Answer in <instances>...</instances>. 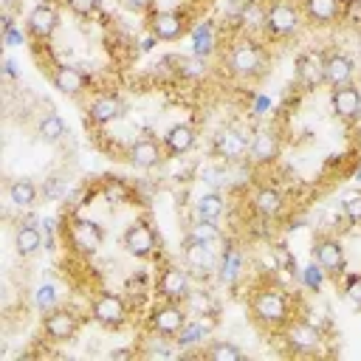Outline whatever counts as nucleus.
Returning <instances> with one entry per match:
<instances>
[{
	"label": "nucleus",
	"mask_w": 361,
	"mask_h": 361,
	"mask_svg": "<svg viewBox=\"0 0 361 361\" xmlns=\"http://www.w3.org/2000/svg\"><path fill=\"white\" fill-rule=\"evenodd\" d=\"M305 25V14L299 0H268L265 3V17H262V31L274 39H285L299 34Z\"/></svg>",
	"instance_id": "obj_2"
},
{
	"label": "nucleus",
	"mask_w": 361,
	"mask_h": 361,
	"mask_svg": "<svg viewBox=\"0 0 361 361\" xmlns=\"http://www.w3.org/2000/svg\"><path fill=\"white\" fill-rule=\"evenodd\" d=\"M344 296L353 307L361 310V274H344Z\"/></svg>",
	"instance_id": "obj_38"
},
{
	"label": "nucleus",
	"mask_w": 361,
	"mask_h": 361,
	"mask_svg": "<svg viewBox=\"0 0 361 361\" xmlns=\"http://www.w3.org/2000/svg\"><path fill=\"white\" fill-rule=\"evenodd\" d=\"M48 76H51V85H54V87H56L62 96L79 99V96H85V93L90 90V76H87L85 71L73 68V65H65V62L51 65Z\"/></svg>",
	"instance_id": "obj_15"
},
{
	"label": "nucleus",
	"mask_w": 361,
	"mask_h": 361,
	"mask_svg": "<svg viewBox=\"0 0 361 361\" xmlns=\"http://www.w3.org/2000/svg\"><path fill=\"white\" fill-rule=\"evenodd\" d=\"M341 212H344V217H347L353 226H361V192H353L350 197H344Z\"/></svg>",
	"instance_id": "obj_39"
},
{
	"label": "nucleus",
	"mask_w": 361,
	"mask_h": 361,
	"mask_svg": "<svg viewBox=\"0 0 361 361\" xmlns=\"http://www.w3.org/2000/svg\"><path fill=\"white\" fill-rule=\"evenodd\" d=\"M124 197H127V189H124L121 180H113V183L104 186V200H107V203H121Z\"/></svg>",
	"instance_id": "obj_43"
},
{
	"label": "nucleus",
	"mask_w": 361,
	"mask_h": 361,
	"mask_svg": "<svg viewBox=\"0 0 361 361\" xmlns=\"http://www.w3.org/2000/svg\"><path fill=\"white\" fill-rule=\"evenodd\" d=\"M200 355H203V358H209V361H240L245 353H243V347H237L234 341L212 338V341L200 350Z\"/></svg>",
	"instance_id": "obj_32"
},
{
	"label": "nucleus",
	"mask_w": 361,
	"mask_h": 361,
	"mask_svg": "<svg viewBox=\"0 0 361 361\" xmlns=\"http://www.w3.org/2000/svg\"><path fill=\"white\" fill-rule=\"evenodd\" d=\"M42 243H45V234H42V228H37L34 223H20V226L14 228V251H17L23 259L39 254V251H42Z\"/></svg>",
	"instance_id": "obj_24"
},
{
	"label": "nucleus",
	"mask_w": 361,
	"mask_h": 361,
	"mask_svg": "<svg viewBox=\"0 0 361 361\" xmlns=\"http://www.w3.org/2000/svg\"><path fill=\"white\" fill-rule=\"evenodd\" d=\"M68 3V8L76 14V17H90V14H96V8H99V0H65Z\"/></svg>",
	"instance_id": "obj_41"
},
{
	"label": "nucleus",
	"mask_w": 361,
	"mask_h": 361,
	"mask_svg": "<svg viewBox=\"0 0 361 361\" xmlns=\"http://www.w3.org/2000/svg\"><path fill=\"white\" fill-rule=\"evenodd\" d=\"M251 209H254V214H259L265 220H274L285 209V195L276 186H259L251 195Z\"/></svg>",
	"instance_id": "obj_23"
},
{
	"label": "nucleus",
	"mask_w": 361,
	"mask_h": 361,
	"mask_svg": "<svg viewBox=\"0 0 361 361\" xmlns=\"http://www.w3.org/2000/svg\"><path fill=\"white\" fill-rule=\"evenodd\" d=\"M324 279H327V274L322 271V265H319L316 259H310V262L305 265V271H302V282H305V288L313 290V293H319L322 285H324Z\"/></svg>",
	"instance_id": "obj_37"
},
{
	"label": "nucleus",
	"mask_w": 361,
	"mask_h": 361,
	"mask_svg": "<svg viewBox=\"0 0 361 361\" xmlns=\"http://www.w3.org/2000/svg\"><path fill=\"white\" fill-rule=\"evenodd\" d=\"M158 0H118V6L124 11H133V14H149L155 8Z\"/></svg>",
	"instance_id": "obj_42"
},
{
	"label": "nucleus",
	"mask_w": 361,
	"mask_h": 361,
	"mask_svg": "<svg viewBox=\"0 0 361 361\" xmlns=\"http://www.w3.org/2000/svg\"><path fill=\"white\" fill-rule=\"evenodd\" d=\"M56 28H59V11H56V6L48 3V0L37 3V6L28 11V17H25V34H28L31 39H37V42H48V39L56 34Z\"/></svg>",
	"instance_id": "obj_14"
},
{
	"label": "nucleus",
	"mask_w": 361,
	"mask_h": 361,
	"mask_svg": "<svg viewBox=\"0 0 361 361\" xmlns=\"http://www.w3.org/2000/svg\"><path fill=\"white\" fill-rule=\"evenodd\" d=\"M121 245H124V251L130 257L149 259L158 251V234H155V228H152L149 220H133L124 228V234H121Z\"/></svg>",
	"instance_id": "obj_10"
},
{
	"label": "nucleus",
	"mask_w": 361,
	"mask_h": 361,
	"mask_svg": "<svg viewBox=\"0 0 361 361\" xmlns=\"http://www.w3.org/2000/svg\"><path fill=\"white\" fill-rule=\"evenodd\" d=\"M164 158H166L164 141H155V138H138L127 147V161L135 169H155L164 164Z\"/></svg>",
	"instance_id": "obj_18"
},
{
	"label": "nucleus",
	"mask_w": 361,
	"mask_h": 361,
	"mask_svg": "<svg viewBox=\"0 0 361 361\" xmlns=\"http://www.w3.org/2000/svg\"><path fill=\"white\" fill-rule=\"evenodd\" d=\"M189 39H192V54L209 59V56L217 51V31H214V23H212V20L195 23V28L189 31Z\"/></svg>",
	"instance_id": "obj_26"
},
{
	"label": "nucleus",
	"mask_w": 361,
	"mask_h": 361,
	"mask_svg": "<svg viewBox=\"0 0 361 361\" xmlns=\"http://www.w3.org/2000/svg\"><path fill=\"white\" fill-rule=\"evenodd\" d=\"M147 31L158 42H175L189 31V11H183V8H152L147 14Z\"/></svg>",
	"instance_id": "obj_4"
},
{
	"label": "nucleus",
	"mask_w": 361,
	"mask_h": 361,
	"mask_svg": "<svg viewBox=\"0 0 361 361\" xmlns=\"http://www.w3.org/2000/svg\"><path fill=\"white\" fill-rule=\"evenodd\" d=\"M149 330L158 333V336H166V338H175V333L189 322V310L183 307V302H169V299H161V305H155L149 310Z\"/></svg>",
	"instance_id": "obj_11"
},
{
	"label": "nucleus",
	"mask_w": 361,
	"mask_h": 361,
	"mask_svg": "<svg viewBox=\"0 0 361 361\" xmlns=\"http://www.w3.org/2000/svg\"><path fill=\"white\" fill-rule=\"evenodd\" d=\"M341 20L350 23V25H361V0H344Z\"/></svg>",
	"instance_id": "obj_40"
},
{
	"label": "nucleus",
	"mask_w": 361,
	"mask_h": 361,
	"mask_svg": "<svg viewBox=\"0 0 361 361\" xmlns=\"http://www.w3.org/2000/svg\"><path fill=\"white\" fill-rule=\"evenodd\" d=\"M3 45H8V48H17V45H23V31H20L17 25L6 28V31H3Z\"/></svg>",
	"instance_id": "obj_44"
},
{
	"label": "nucleus",
	"mask_w": 361,
	"mask_h": 361,
	"mask_svg": "<svg viewBox=\"0 0 361 361\" xmlns=\"http://www.w3.org/2000/svg\"><path fill=\"white\" fill-rule=\"evenodd\" d=\"M189 234H192V237H197V240H206V243H220L217 220H200V217H195V223H192Z\"/></svg>",
	"instance_id": "obj_36"
},
{
	"label": "nucleus",
	"mask_w": 361,
	"mask_h": 361,
	"mask_svg": "<svg viewBox=\"0 0 361 361\" xmlns=\"http://www.w3.org/2000/svg\"><path fill=\"white\" fill-rule=\"evenodd\" d=\"M197 141V133L192 124H175L164 133V149L166 155H186Z\"/></svg>",
	"instance_id": "obj_25"
},
{
	"label": "nucleus",
	"mask_w": 361,
	"mask_h": 361,
	"mask_svg": "<svg viewBox=\"0 0 361 361\" xmlns=\"http://www.w3.org/2000/svg\"><path fill=\"white\" fill-rule=\"evenodd\" d=\"M223 212H226V200L220 192H203L195 200V217L200 220H220Z\"/></svg>",
	"instance_id": "obj_33"
},
{
	"label": "nucleus",
	"mask_w": 361,
	"mask_h": 361,
	"mask_svg": "<svg viewBox=\"0 0 361 361\" xmlns=\"http://www.w3.org/2000/svg\"><path fill=\"white\" fill-rule=\"evenodd\" d=\"M85 113H87V121H90V124L104 127V124H113L116 118H121V113H124V102H121L118 93L102 90V93H96V96L87 102Z\"/></svg>",
	"instance_id": "obj_16"
},
{
	"label": "nucleus",
	"mask_w": 361,
	"mask_h": 361,
	"mask_svg": "<svg viewBox=\"0 0 361 361\" xmlns=\"http://www.w3.org/2000/svg\"><path fill=\"white\" fill-rule=\"evenodd\" d=\"M37 135H39L45 144H62V141L68 138V124L62 121V116L45 113V116L37 121Z\"/></svg>",
	"instance_id": "obj_30"
},
{
	"label": "nucleus",
	"mask_w": 361,
	"mask_h": 361,
	"mask_svg": "<svg viewBox=\"0 0 361 361\" xmlns=\"http://www.w3.org/2000/svg\"><path fill=\"white\" fill-rule=\"evenodd\" d=\"M353 79H355L353 56H347L341 51H333V54L324 56V85L341 87V85H353Z\"/></svg>",
	"instance_id": "obj_21"
},
{
	"label": "nucleus",
	"mask_w": 361,
	"mask_h": 361,
	"mask_svg": "<svg viewBox=\"0 0 361 361\" xmlns=\"http://www.w3.org/2000/svg\"><path fill=\"white\" fill-rule=\"evenodd\" d=\"M240 274H243V251L234 243H228L217 259V279L223 285H234L240 279Z\"/></svg>",
	"instance_id": "obj_27"
},
{
	"label": "nucleus",
	"mask_w": 361,
	"mask_h": 361,
	"mask_svg": "<svg viewBox=\"0 0 361 361\" xmlns=\"http://www.w3.org/2000/svg\"><path fill=\"white\" fill-rule=\"evenodd\" d=\"M6 192H8L11 206H17V209H31V206L37 203V183H34L31 178H17V180H11Z\"/></svg>",
	"instance_id": "obj_31"
},
{
	"label": "nucleus",
	"mask_w": 361,
	"mask_h": 361,
	"mask_svg": "<svg viewBox=\"0 0 361 361\" xmlns=\"http://www.w3.org/2000/svg\"><path fill=\"white\" fill-rule=\"evenodd\" d=\"M305 23L310 25H333L341 17L344 0H299Z\"/></svg>",
	"instance_id": "obj_22"
},
{
	"label": "nucleus",
	"mask_w": 361,
	"mask_h": 361,
	"mask_svg": "<svg viewBox=\"0 0 361 361\" xmlns=\"http://www.w3.org/2000/svg\"><path fill=\"white\" fill-rule=\"evenodd\" d=\"M133 355V350H113L110 353V358H130Z\"/></svg>",
	"instance_id": "obj_46"
},
{
	"label": "nucleus",
	"mask_w": 361,
	"mask_h": 361,
	"mask_svg": "<svg viewBox=\"0 0 361 361\" xmlns=\"http://www.w3.org/2000/svg\"><path fill=\"white\" fill-rule=\"evenodd\" d=\"M79 327H82V316L73 307H54L42 313V333L48 341H56V344L71 341L76 338Z\"/></svg>",
	"instance_id": "obj_12"
},
{
	"label": "nucleus",
	"mask_w": 361,
	"mask_h": 361,
	"mask_svg": "<svg viewBox=\"0 0 361 361\" xmlns=\"http://www.w3.org/2000/svg\"><path fill=\"white\" fill-rule=\"evenodd\" d=\"M353 180H355V183H358V186H361V164H358V166H355V172H353Z\"/></svg>",
	"instance_id": "obj_47"
},
{
	"label": "nucleus",
	"mask_w": 361,
	"mask_h": 361,
	"mask_svg": "<svg viewBox=\"0 0 361 361\" xmlns=\"http://www.w3.org/2000/svg\"><path fill=\"white\" fill-rule=\"evenodd\" d=\"M313 259L322 265V271L330 276V279H344L347 274V254H344V245L338 237H330V234H319L313 240Z\"/></svg>",
	"instance_id": "obj_7"
},
{
	"label": "nucleus",
	"mask_w": 361,
	"mask_h": 361,
	"mask_svg": "<svg viewBox=\"0 0 361 361\" xmlns=\"http://www.w3.org/2000/svg\"><path fill=\"white\" fill-rule=\"evenodd\" d=\"M65 240L71 245L73 254L79 257H93L102 245H104V228L96 223V220H85V217H76L65 226Z\"/></svg>",
	"instance_id": "obj_6"
},
{
	"label": "nucleus",
	"mask_w": 361,
	"mask_h": 361,
	"mask_svg": "<svg viewBox=\"0 0 361 361\" xmlns=\"http://www.w3.org/2000/svg\"><path fill=\"white\" fill-rule=\"evenodd\" d=\"M178 73L186 76V79H200V76H206V59L197 56V54L180 56L178 59Z\"/></svg>",
	"instance_id": "obj_34"
},
{
	"label": "nucleus",
	"mask_w": 361,
	"mask_h": 361,
	"mask_svg": "<svg viewBox=\"0 0 361 361\" xmlns=\"http://www.w3.org/2000/svg\"><path fill=\"white\" fill-rule=\"evenodd\" d=\"M209 330H212V322L206 319H189L172 338V344L178 350H192L197 344H203V338H209Z\"/></svg>",
	"instance_id": "obj_28"
},
{
	"label": "nucleus",
	"mask_w": 361,
	"mask_h": 361,
	"mask_svg": "<svg viewBox=\"0 0 361 361\" xmlns=\"http://www.w3.org/2000/svg\"><path fill=\"white\" fill-rule=\"evenodd\" d=\"M248 152H251V161H254V164H274V161L282 155V138H279V133L271 130V127L257 130V133L251 135Z\"/></svg>",
	"instance_id": "obj_19"
},
{
	"label": "nucleus",
	"mask_w": 361,
	"mask_h": 361,
	"mask_svg": "<svg viewBox=\"0 0 361 361\" xmlns=\"http://www.w3.org/2000/svg\"><path fill=\"white\" fill-rule=\"evenodd\" d=\"M217 243H206V240H197V237H192V234H186L183 237V245H180V251H183V265L189 268V271H195V274H209V271H217V248H214Z\"/></svg>",
	"instance_id": "obj_13"
},
{
	"label": "nucleus",
	"mask_w": 361,
	"mask_h": 361,
	"mask_svg": "<svg viewBox=\"0 0 361 361\" xmlns=\"http://www.w3.org/2000/svg\"><path fill=\"white\" fill-rule=\"evenodd\" d=\"M3 73H6L8 79L17 76V65H14V59H3Z\"/></svg>",
	"instance_id": "obj_45"
},
{
	"label": "nucleus",
	"mask_w": 361,
	"mask_h": 361,
	"mask_svg": "<svg viewBox=\"0 0 361 361\" xmlns=\"http://www.w3.org/2000/svg\"><path fill=\"white\" fill-rule=\"evenodd\" d=\"M296 73H299V79H302L307 87L322 85V82H324V54L310 51V54L299 56V62H296Z\"/></svg>",
	"instance_id": "obj_29"
},
{
	"label": "nucleus",
	"mask_w": 361,
	"mask_h": 361,
	"mask_svg": "<svg viewBox=\"0 0 361 361\" xmlns=\"http://www.w3.org/2000/svg\"><path fill=\"white\" fill-rule=\"evenodd\" d=\"M279 333H282V341L288 344V350L296 353V355H313V353H319L322 344H324L322 327H316L313 322L299 319V316L290 319Z\"/></svg>",
	"instance_id": "obj_5"
},
{
	"label": "nucleus",
	"mask_w": 361,
	"mask_h": 361,
	"mask_svg": "<svg viewBox=\"0 0 361 361\" xmlns=\"http://www.w3.org/2000/svg\"><path fill=\"white\" fill-rule=\"evenodd\" d=\"M248 147H251V138L245 133H240L237 127H226L214 135V152L226 161H240L248 155Z\"/></svg>",
	"instance_id": "obj_20"
},
{
	"label": "nucleus",
	"mask_w": 361,
	"mask_h": 361,
	"mask_svg": "<svg viewBox=\"0 0 361 361\" xmlns=\"http://www.w3.org/2000/svg\"><path fill=\"white\" fill-rule=\"evenodd\" d=\"M330 104H333V113H336L344 124L361 121V87H358L355 82H353V85L333 87V90H330Z\"/></svg>",
	"instance_id": "obj_17"
},
{
	"label": "nucleus",
	"mask_w": 361,
	"mask_h": 361,
	"mask_svg": "<svg viewBox=\"0 0 361 361\" xmlns=\"http://www.w3.org/2000/svg\"><path fill=\"white\" fill-rule=\"evenodd\" d=\"M90 319L107 330H118L127 322V302L113 290H99L90 299Z\"/></svg>",
	"instance_id": "obj_9"
},
{
	"label": "nucleus",
	"mask_w": 361,
	"mask_h": 361,
	"mask_svg": "<svg viewBox=\"0 0 361 361\" xmlns=\"http://www.w3.org/2000/svg\"><path fill=\"white\" fill-rule=\"evenodd\" d=\"M226 65H228V73L237 79H257L262 76V68H265V51L257 39L237 37L226 51Z\"/></svg>",
	"instance_id": "obj_3"
},
{
	"label": "nucleus",
	"mask_w": 361,
	"mask_h": 361,
	"mask_svg": "<svg viewBox=\"0 0 361 361\" xmlns=\"http://www.w3.org/2000/svg\"><path fill=\"white\" fill-rule=\"evenodd\" d=\"M34 305H37V310H42V313H48V310L59 307V296H56V288H54L51 282H42V285L34 290Z\"/></svg>",
	"instance_id": "obj_35"
},
{
	"label": "nucleus",
	"mask_w": 361,
	"mask_h": 361,
	"mask_svg": "<svg viewBox=\"0 0 361 361\" xmlns=\"http://www.w3.org/2000/svg\"><path fill=\"white\" fill-rule=\"evenodd\" d=\"M155 293L169 302H186V296L192 293V271L186 265H175V262L164 265L155 279Z\"/></svg>",
	"instance_id": "obj_8"
},
{
	"label": "nucleus",
	"mask_w": 361,
	"mask_h": 361,
	"mask_svg": "<svg viewBox=\"0 0 361 361\" xmlns=\"http://www.w3.org/2000/svg\"><path fill=\"white\" fill-rule=\"evenodd\" d=\"M248 313L257 327H262L268 333H279L290 319H296V302L279 285H259L251 290Z\"/></svg>",
	"instance_id": "obj_1"
}]
</instances>
